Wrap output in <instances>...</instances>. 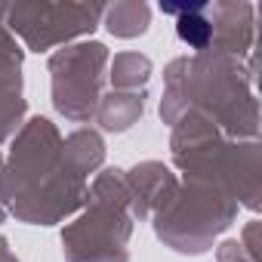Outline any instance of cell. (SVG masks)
<instances>
[{
  "instance_id": "obj_1",
  "label": "cell",
  "mask_w": 262,
  "mask_h": 262,
  "mask_svg": "<svg viewBox=\"0 0 262 262\" xmlns=\"http://www.w3.org/2000/svg\"><path fill=\"white\" fill-rule=\"evenodd\" d=\"M161 10L179 16V22H176V34H179L188 47L204 50V47L210 43V37H213V25L201 16V10H185V7H161Z\"/></svg>"
}]
</instances>
